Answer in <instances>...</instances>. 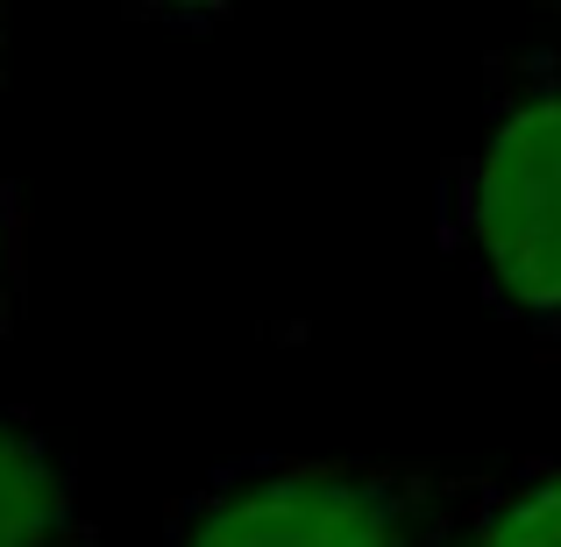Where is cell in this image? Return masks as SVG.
Returning a JSON list of instances; mask_svg holds the SVG:
<instances>
[{
    "instance_id": "5b68a950",
    "label": "cell",
    "mask_w": 561,
    "mask_h": 547,
    "mask_svg": "<svg viewBox=\"0 0 561 547\" xmlns=\"http://www.w3.org/2000/svg\"><path fill=\"white\" fill-rule=\"evenodd\" d=\"M179 8H228V0H179Z\"/></svg>"
},
{
    "instance_id": "3957f363",
    "label": "cell",
    "mask_w": 561,
    "mask_h": 547,
    "mask_svg": "<svg viewBox=\"0 0 561 547\" xmlns=\"http://www.w3.org/2000/svg\"><path fill=\"white\" fill-rule=\"evenodd\" d=\"M65 526L71 498L57 463L14 420H0V547H57Z\"/></svg>"
},
{
    "instance_id": "6da1fadb",
    "label": "cell",
    "mask_w": 561,
    "mask_h": 547,
    "mask_svg": "<svg viewBox=\"0 0 561 547\" xmlns=\"http://www.w3.org/2000/svg\"><path fill=\"white\" fill-rule=\"evenodd\" d=\"M469 242L497 299L561 314V86L497 114L469 171Z\"/></svg>"
},
{
    "instance_id": "277c9868",
    "label": "cell",
    "mask_w": 561,
    "mask_h": 547,
    "mask_svg": "<svg viewBox=\"0 0 561 547\" xmlns=\"http://www.w3.org/2000/svg\"><path fill=\"white\" fill-rule=\"evenodd\" d=\"M477 547H561V469L526 483V491H512L477 526Z\"/></svg>"
},
{
    "instance_id": "7a4b0ae2",
    "label": "cell",
    "mask_w": 561,
    "mask_h": 547,
    "mask_svg": "<svg viewBox=\"0 0 561 547\" xmlns=\"http://www.w3.org/2000/svg\"><path fill=\"white\" fill-rule=\"evenodd\" d=\"M179 547H412L405 505L370 477L285 469L206 498Z\"/></svg>"
}]
</instances>
